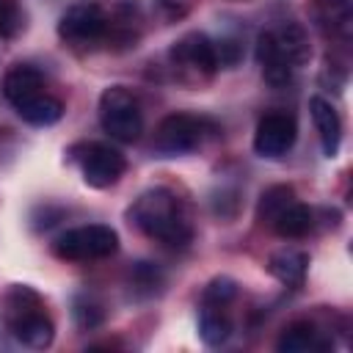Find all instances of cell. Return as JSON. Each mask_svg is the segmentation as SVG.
Returning <instances> with one entry per match:
<instances>
[{"label": "cell", "instance_id": "6da1fadb", "mask_svg": "<svg viewBox=\"0 0 353 353\" xmlns=\"http://www.w3.org/2000/svg\"><path fill=\"white\" fill-rule=\"evenodd\" d=\"M127 218L135 229L163 245L185 248L193 240V223L188 218V210L182 199L168 188L143 190L127 210Z\"/></svg>", "mask_w": 353, "mask_h": 353}, {"label": "cell", "instance_id": "7a4b0ae2", "mask_svg": "<svg viewBox=\"0 0 353 353\" xmlns=\"http://www.w3.org/2000/svg\"><path fill=\"white\" fill-rule=\"evenodd\" d=\"M0 309H3L6 328L11 331V336L17 342H22L25 347H33V350H44L52 345L55 325H52L50 314L44 312V301L36 290H30L28 284H14L3 295Z\"/></svg>", "mask_w": 353, "mask_h": 353}, {"label": "cell", "instance_id": "3957f363", "mask_svg": "<svg viewBox=\"0 0 353 353\" xmlns=\"http://www.w3.org/2000/svg\"><path fill=\"white\" fill-rule=\"evenodd\" d=\"M116 11L99 0H77L58 19V36L74 50H88L102 41H113Z\"/></svg>", "mask_w": 353, "mask_h": 353}, {"label": "cell", "instance_id": "277c9868", "mask_svg": "<svg viewBox=\"0 0 353 353\" xmlns=\"http://www.w3.org/2000/svg\"><path fill=\"white\" fill-rule=\"evenodd\" d=\"M99 124L119 143H135L143 132V110L138 97L124 85H110L99 94Z\"/></svg>", "mask_w": 353, "mask_h": 353}, {"label": "cell", "instance_id": "5b68a950", "mask_svg": "<svg viewBox=\"0 0 353 353\" xmlns=\"http://www.w3.org/2000/svg\"><path fill=\"white\" fill-rule=\"evenodd\" d=\"M116 251H119V234L105 223L74 226L52 240V254L66 262H97L113 256Z\"/></svg>", "mask_w": 353, "mask_h": 353}, {"label": "cell", "instance_id": "8992f818", "mask_svg": "<svg viewBox=\"0 0 353 353\" xmlns=\"http://www.w3.org/2000/svg\"><path fill=\"white\" fill-rule=\"evenodd\" d=\"M204 132H207L204 119L193 113H168L154 130V149L163 157L188 154L201 146Z\"/></svg>", "mask_w": 353, "mask_h": 353}, {"label": "cell", "instance_id": "52a82bcc", "mask_svg": "<svg viewBox=\"0 0 353 353\" xmlns=\"http://www.w3.org/2000/svg\"><path fill=\"white\" fill-rule=\"evenodd\" d=\"M168 58L174 63V69H179L182 74H190L196 80L212 77L218 72V50L215 41L199 30L185 33L182 39H176L168 50Z\"/></svg>", "mask_w": 353, "mask_h": 353}, {"label": "cell", "instance_id": "ba28073f", "mask_svg": "<svg viewBox=\"0 0 353 353\" xmlns=\"http://www.w3.org/2000/svg\"><path fill=\"white\" fill-rule=\"evenodd\" d=\"M77 163L83 171V182L88 188H97V190L116 185L127 171L124 154L119 149H113L110 143H99V141L85 143L83 154H77Z\"/></svg>", "mask_w": 353, "mask_h": 353}, {"label": "cell", "instance_id": "9c48e42d", "mask_svg": "<svg viewBox=\"0 0 353 353\" xmlns=\"http://www.w3.org/2000/svg\"><path fill=\"white\" fill-rule=\"evenodd\" d=\"M295 138H298L295 116L284 110H273V113H265L254 130V152L259 157L276 160L292 149Z\"/></svg>", "mask_w": 353, "mask_h": 353}, {"label": "cell", "instance_id": "30bf717a", "mask_svg": "<svg viewBox=\"0 0 353 353\" xmlns=\"http://www.w3.org/2000/svg\"><path fill=\"white\" fill-rule=\"evenodd\" d=\"M256 63H259L262 77H265V83H268L270 88H284V85H290V83H292V74L298 72V69L287 61V55L279 50V44H276L270 28L256 36Z\"/></svg>", "mask_w": 353, "mask_h": 353}, {"label": "cell", "instance_id": "8fae6325", "mask_svg": "<svg viewBox=\"0 0 353 353\" xmlns=\"http://www.w3.org/2000/svg\"><path fill=\"white\" fill-rule=\"evenodd\" d=\"M309 113H312V121H314V130H317L323 154L325 157H336L339 154V146H342V121H339V113L323 97H312L309 99Z\"/></svg>", "mask_w": 353, "mask_h": 353}, {"label": "cell", "instance_id": "7c38bea8", "mask_svg": "<svg viewBox=\"0 0 353 353\" xmlns=\"http://www.w3.org/2000/svg\"><path fill=\"white\" fill-rule=\"evenodd\" d=\"M44 91V77L36 66L30 63H17L6 72L3 77V97L14 105V110L25 102H30L33 97H39Z\"/></svg>", "mask_w": 353, "mask_h": 353}, {"label": "cell", "instance_id": "4fadbf2b", "mask_svg": "<svg viewBox=\"0 0 353 353\" xmlns=\"http://www.w3.org/2000/svg\"><path fill=\"white\" fill-rule=\"evenodd\" d=\"M314 22L336 36V39H350L353 33V0H309Z\"/></svg>", "mask_w": 353, "mask_h": 353}, {"label": "cell", "instance_id": "5bb4252c", "mask_svg": "<svg viewBox=\"0 0 353 353\" xmlns=\"http://www.w3.org/2000/svg\"><path fill=\"white\" fill-rule=\"evenodd\" d=\"M270 33H273L279 50L287 55V61H290L295 69H301L303 63H309V58H312V44H309V33H306V28H303L301 22H292V19L279 22L276 28H270Z\"/></svg>", "mask_w": 353, "mask_h": 353}, {"label": "cell", "instance_id": "9a60e30c", "mask_svg": "<svg viewBox=\"0 0 353 353\" xmlns=\"http://www.w3.org/2000/svg\"><path fill=\"white\" fill-rule=\"evenodd\" d=\"M309 270V254L301 248H281L268 259V273L287 287H301Z\"/></svg>", "mask_w": 353, "mask_h": 353}, {"label": "cell", "instance_id": "2e32d148", "mask_svg": "<svg viewBox=\"0 0 353 353\" xmlns=\"http://www.w3.org/2000/svg\"><path fill=\"white\" fill-rule=\"evenodd\" d=\"M312 226H314V212H312L303 201H298V199H292V201L270 221V229H273L279 237H287V240L306 237V234L312 232Z\"/></svg>", "mask_w": 353, "mask_h": 353}, {"label": "cell", "instance_id": "e0dca14e", "mask_svg": "<svg viewBox=\"0 0 353 353\" xmlns=\"http://www.w3.org/2000/svg\"><path fill=\"white\" fill-rule=\"evenodd\" d=\"M234 331V323L226 312V306H210V303H201V312H199V336L207 347H221L226 345V339L232 336Z\"/></svg>", "mask_w": 353, "mask_h": 353}, {"label": "cell", "instance_id": "ac0fdd59", "mask_svg": "<svg viewBox=\"0 0 353 353\" xmlns=\"http://www.w3.org/2000/svg\"><path fill=\"white\" fill-rule=\"evenodd\" d=\"M323 347H325V342L320 339V331L309 320L290 323L276 339L279 353H309V350H323Z\"/></svg>", "mask_w": 353, "mask_h": 353}, {"label": "cell", "instance_id": "d6986e66", "mask_svg": "<svg viewBox=\"0 0 353 353\" xmlns=\"http://www.w3.org/2000/svg\"><path fill=\"white\" fill-rule=\"evenodd\" d=\"M17 113H19L22 121H28V124H33V127H50V124L61 121V116H63V102H61L58 97L41 91V94L33 97L30 102L19 105Z\"/></svg>", "mask_w": 353, "mask_h": 353}, {"label": "cell", "instance_id": "ffe728a7", "mask_svg": "<svg viewBox=\"0 0 353 353\" xmlns=\"http://www.w3.org/2000/svg\"><path fill=\"white\" fill-rule=\"evenodd\" d=\"M292 199H295V190H292L290 185H273V188H268V190L259 196V201H256V221L265 223V226H270V221H273Z\"/></svg>", "mask_w": 353, "mask_h": 353}, {"label": "cell", "instance_id": "44dd1931", "mask_svg": "<svg viewBox=\"0 0 353 353\" xmlns=\"http://www.w3.org/2000/svg\"><path fill=\"white\" fill-rule=\"evenodd\" d=\"M234 298H237V281L229 276H215L201 292V303L210 306H229Z\"/></svg>", "mask_w": 353, "mask_h": 353}, {"label": "cell", "instance_id": "7402d4cb", "mask_svg": "<svg viewBox=\"0 0 353 353\" xmlns=\"http://www.w3.org/2000/svg\"><path fill=\"white\" fill-rule=\"evenodd\" d=\"M25 28V11L19 0H0V39H14Z\"/></svg>", "mask_w": 353, "mask_h": 353}, {"label": "cell", "instance_id": "603a6c76", "mask_svg": "<svg viewBox=\"0 0 353 353\" xmlns=\"http://www.w3.org/2000/svg\"><path fill=\"white\" fill-rule=\"evenodd\" d=\"M72 312H74V320H77L80 328H97L102 323V317H105L102 306L97 301H91V298H77Z\"/></svg>", "mask_w": 353, "mask_h": 353}, {"label": "cell", "instance_id": "cb8c5ba5", "mask_svg": "<svg viewBox=\"0 0 353 353\" xmlns=\"http://www.w3.org/2000/svg\"><path fill=\"white\" fill-rule=\"evenodd\" d=\"M157 8L168 17V19H176V17H185L188 8H190V0H154Z\"/></svg>", "mask_w": 353, "mask_h": 353}]
</instances>
